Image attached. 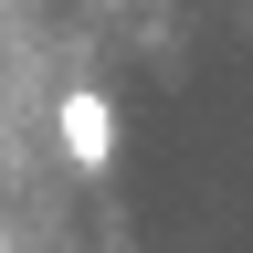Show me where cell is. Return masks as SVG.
I'll list each match as a JSON object with an SVG mask.
<instances>
[{"mask_svg":"<svg viewBox=\"0 0 253 253\" xmlns=\"http://www.w3.org/2000/svg\"><path fill=\"white\" fill-rule=\"evenodd\" d=\"M53 137H63V169H116V106H106V95H95V84H63L53 95Z\"/></svg>","mask_w":253,"mask_h":253,"instance_id":"obj_1","label":"cell"}]
</instances>
